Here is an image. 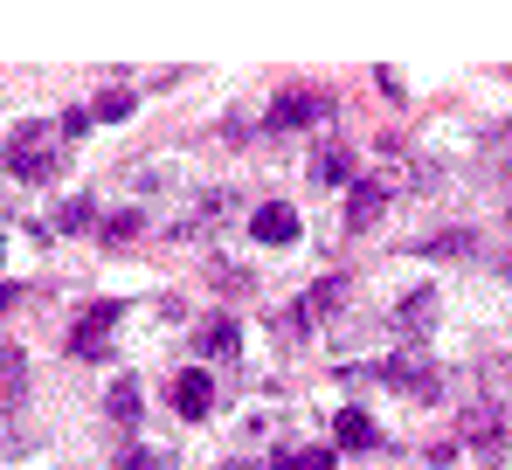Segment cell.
Listing matches in <instances>:
<instances>
[{"label": "cell", "mask_w": 512, "mask_h": 470, "mask_svg": "<svg viewBox=\"0 0 512 470\" xmlns=\"http://www.w3.org/2000/svg\"><path fill=\"white\" fill-rule=\"evenodd\" d=\"M0 159H7L14 180H56L63 173V125L56 118H21Z\"/></svg>", "instance_id": "1"}, {"label": "cell", "mask_w": 512, "mask_h": 470, "mask_svg": "<svg viewBox=\"0 0 512 470\" xmlns=\"http://www.w3.org/2000/svg\"><path fill=\"white\" fill-rule=\"evenodd\" d=\"M125 318V305L118 298H97V305H84L77 312V325H70V353L77 360H104L111 353V325Z\"/></svg>", "instance_id": "2"}, {"label": "cell", "mask_w": 512, "mask_h": 470, "mask_svg": "<svg viewBox=\"0 0 512 470\" xmlns=\"http://www.w3.org/2000/svg\"><path fill=\"white\" fill-rule=\"evenodd\" d=\"M381 381H388V388H402L409 401H443V388H450V381L429 367L416 346H409V353H395V360H381Z\"/></svg>", "instance_id": "3"}, {"label": "cell", "mask_w": 512, "mask_h": 470, "mask_svg": "<svg viewBox=\"0 0 512 470\" xmlns=\"http://www.w3.org/2000/svg\"><path fill=\"white\" fill-rule=\"evenodd\" d=\"M229 215H236V194H222V187H215V194H201V201H187V208H180L173 235H180V242H187V235H208L215 222H229Z\"/></svg>", "instance_id": "4"}, {"label": "cell", "mask_w": 512, "mask_h": 470, "mask_svg": "<svg viewBox=\"0 0 512 470\" xmlns=\"http://www.w3.org/2000/svg\"><path fill=\"white\" fill-rule=\"evenodd\" d=\"M333 104L319 97V90H284L277 104H270V132H298V125H312V118H326Z\"/></svg>", "instance_id": "5"}, {"label": "cell", "mask_w": 512, "mask_h": 470, "mask_svg": "<svg viewBox=\"0 0 512 470\" xmlns=\"http://www.w3.org/2000/svg\"><path fill=\"white\" fill-rule=\"evenodd\" d=\"M457 429H464V443H485V450H499V443H506V408H499V401H464Z\"/></svg>", "instance_id": "6"}, {"label": "cell", "mask_w": 512, "mask_h": 470, "mask_svg": "<svg viewBox=\"0 0 512 470\" xmlns=\"http://www.w3.org/2000/svg\"><path fill=\"white\" fill-rule=\"evenodd\" d=\"M381 208H388V180H353V201H346V229L367 235L381 222Z\"/></svg>", "instance_id": "7"}, {"label": "cell", "mask_w": 512, "mask_h": 470, "mask_svg": "<svg viewBox=\"0 0 512 470\" xmlns=\"http://www.w3.org/2000/svg\"><path fill=\"white\" fill-rule=\"evenodd\" d=\"M250 235L270 242V249H277V242H298V208H291V201H263L250 215Z\"/></svg>", "instance_id": "8"}, {"label": "cell", "mask_w": 512, "mask_h": 470, "mask_svg": "<svg viewBox=\"0 0 512 470\" xmlns=\"http://www.w3.org/2000/svg\"><path fill=\"white\" fill-rule=\"evenodd\" d=\"M173 408H180V422H201V415L215 408V388H208V374H201V367H187V374L173 381Z\"/></svg>", "instance_id": "9"}, {"label": "cell", "mask_w": 512, "mask_h": 470, "mask_svg": "<svg viewBox=\"0 0 512 470\" xmlns=\"http://www.w3.org/2000/svg\"><path fill=\"white\" fill-rule=\"evenodd\" d=\"M395 325H402L409 339H429V325H436V291H409V298L395 305Z\"/></svg>", "instance_id": "10"}, {"label": "cell", "mask_w": 512, "mask_h": 470, "mask_svg": "<svg viewBox=\"0 0 512 470\" xmlns=\"http://www.w3.org/2000/svg\"><path fill=\"white\" fill-rule=\"evenodd\" d=\"M333 443H340V450H374V443H381V429L367 422V408H340V422H333Z\"/></svg>", "instance_id": "11"}, {"label": "cell", "mask_w": 512, "mask_h": 470, "mask_svg": "<svg viewBox=\"0 0 512 470\" xmlns=\"http://www.w3.org/2000/svg\"><path fill=\"white\" fill-rule=\"evenodd\" d=\"M201 353H208V360L243 353V325H236V318H208V325H201Z\"/></svg>", "instance_id": "12"}, {"label": "cell", "mask_w": 512, "mask_h": 470, "mask_svg": "<svg viewBox=\"0 0 512 470\" xmlns=\"http://www.w3.org/2000/svg\"><path fill=\"white\" fill-rule=\"evenodd\" d=\"M139 408H146L139 381H132V374H118V381H111V394H104V415H111V422H139Z\"/></svg>", "instance_id": "13"}, {"label": "cell", "mask_w": 512, "mask_h": 470, "mask_svg": "<svg viewBox=\"0 0 512 470\" xmlns=\"http://www.w3.org/2000/svg\"><path fill=\"white\" fill-rule=\"evenodd\" d=\"M312 180H319V187H340V180H353V153H346V146H319V159H312Z\"/></svg>", "instance_id": "14"}, {"label": "cell", "mask_w": 512, "mask_h": 470, "mask_svg": "<svg viewBox=\"0 0 512 470\" xmlns=\"http://www.w3.org/2000/svg\"><path fill=\"white\" fill-rule=\"evenodd\" d=\"M416 249H423V256H478V235L471 229H443V235H423Z\"/></svg>", "instance_id": "15"}, {"label": "cell", "mask_w": 512, "mask_h": 470, "mask_svg": "<svg viewBox=\"0 0 512 470\" xmlns=\"http://www.w3.org/2000/svg\"><path fill=\"white\" fill-rule=\"evenodd\" d=\"M346 291H353L346 277H326V284H319V291L305 298V318H326V312H340V305H346Z\"/></svg>", "instance_id": "16"}, {"label": "cell", "mask_w": 512, "mask_h": 470, "mask_svg": "<svg viewBox=\"0 0 512 470\" xmlns=\"http://www.w3.org/2000/svg\"><path fill=\"white\" fill-rule=\"evenodd\" d=\"M111 470H173L167 450H139V443H125L118 457H111Z\"/></svg>", "instance_id": "17"}, {"label": "cell", "mask_w": 512, "mask_h": 470, "mask_svg": "<svg viewBox=\"0 0 512 470\" xmlns=\"http://www.w3.org/2000/svg\"><path fill=\"white\" fill-rule=\"evenodd\" d=\"M132 235H146V215H139V208H125V215H111V222H104V242H111V249H125Z\"/></svg>", "instance_id": "18"}, {"label": "cell", "mask_w": 512, "mask_h": 470, "mask_svg": "<svg viewBox=\"0 0 512 470\" xmlns=\"http://www.w3.org/2000/svg\"><path fill=\"white\" fill-rule=\"evenodd\" d=\"M97 118H132V90H125V83H111V90L90 104V125H97Z\"/></svg>", "instance_id": "19"}, {"label": "cell", "mask_w": 512, "mask_h": 470, "mask_svg": "<svg viewBox=\"0 0 512 470\" xmlns=\"http://www.w3.org/2000/svg\"><path fill=\"white\" fill-rule=\"evenodd\" d=\"M21 388H28V360L14 346H0V394H21Z\"/></svg>", "instance_id": "20"}, {"label": "cell", "mask_w": 512, "mask_h": 470, "mask_svg": "<svg viewBox=\"0 0 512 470\" xmlns=\"http://www.w3.org/2000/svg\"><path fill=\"white\" fill-rule=\"evenodd\" d=\"M270 470H333V450H284Z\"/></svg>", "instance_id": "21"}, {"label": "cell", "mask_w": 512, "mask_h": 470, "mask_svg": "<svg viewBox=\"0 0 512 470\" xmlns=\"http://www.w3.org/2000/svg\"><path fill=\"white\" fill-rule=\"evenodd\" d=\"M84 222H90V201L77 194V201H63V208H56V222H49V229H56V235H77Z\"/></svg>", "instance_id": "22"}, {"label": "cell", "mask_w": 512, "mask_h": 470, "mask_svg": "<svg viewBox=\"0 0 512 470\" xmlns=\"http://www.w3.org/2000/svg\"><path fill=\"white\" fill-rule=\"evenodd\" d=\"M208 277H215L222 291H250V284H256V277L243 270V263H208Z\"/></svg>", "instance_id": "23"}, {"label": "cell", "mask_w": 512, "mask_h": 470, "mask_svg": "<svg viewBox=\"0 0 512 470\" xmlns=\"http://www.w3.org/2000/svg\"><path fill=\"white\" fill-rule=\"evenodd\" d=\"M56 125H63V139H84V132H90V104H70Z\"/></svg>", "instance_id": "24"}, {"label": "cell", "mask_w": 512, "mask_h": 470, "mask_svg": "<svg viewBox=\"0 0 512 470\" xmlns=\"http://www.w3.org/2000/svg\"><path fill=\"white\" fill-rule=\"evenodd\" d=\"M222 470H270V464H256V457H229Z\"/></svg>", "instance_id": "25"}, {"label": "cell", "mask_w": 512, "mask_h": 470, "mask_svg": "<svg viewBox=\"0 0 512 470\" xmlns=\"http://www.w3.org/2000/svg\"><path fill=\"white\" fill-rule=\"evenodd\" d=\"M0 312H7V291H0Z\"/></svg>", "instance_id": "26"}]
</instances>
